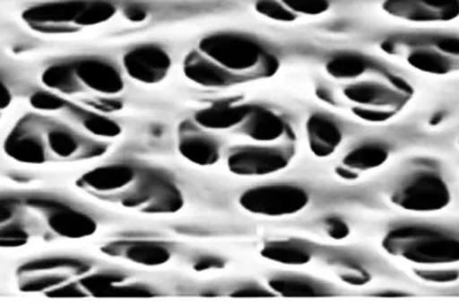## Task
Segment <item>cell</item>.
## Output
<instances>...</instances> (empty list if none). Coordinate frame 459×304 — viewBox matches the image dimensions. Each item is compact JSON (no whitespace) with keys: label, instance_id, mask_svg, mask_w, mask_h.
I'll use <instances>...</instances> for the list:
<instances>
[{"label":"cell","instance_id":"obj_32","mask_svg":"<svg viewBox=\"0 0 459 304\" xmlns=\"http://www.w3.org/2000/svg\"><path fill=\"white\" fill-rule=\"evenodd\" d=\"M13 95L7 84L0 79V110L7 109L12 104Z\"/></svg>","mask_w":459,"mask_h":304},{"label":"cell","instance_id":"obj_6","mask_svg":"<svg viewBox=\"0 0 459 304\" xmlns=\"http://www.w3.org/2000/svg\"><path fill=\"white\" fill-rule=\"evenodd\" d=\"M123 207L144 213H175L185 205L182 192L169 178L157 172H139L135 184L120 200Z\"/></svg>","mask_w":459,"mask_h":304},{"label":"cell","instance_id":"obj_3","mask_svg":"<svg viewBox=\"0 0 459 304\" xmlns=\"http://www.w3.org/2000/svg\"><path fill=\"white\" fill-rule=\"evenodd\" d=\"M115 14L108 0H50L25 10L22 20L35 32L61 35L103 24Z\"/></svg>","mask_w":459,"mask_h":304},{"label":"cell","instance_id":"obj_18","mask_svg":"<svg viewBox=\"0 0 459 304\" xmlns=\"http://www.w3.org/2000/svg\"><path fill=\"white\" fill-rule=\"evenodd\" d=\"M309 148L316 157H329L342 141V128L326 116L312 115L307 121Z\"/></svg>","mask_w":459,"mask_h":304},{"label":"cell","instance_id":"obj_12","mask_svg":"<svg viewBox=\"0 0 459 304\" xmlns=\"http://www.w3.org/2000/svg\"><path fill=\"white\" fill-rule=\"evenodd\" d=\"M138 175L128 164H109L86 172L77 180V187L95 197L120 201L135 184Z\"/></svg>","mask_w":459,"mask_h":304},{"label":"cell","instance_id":"obj_27","mask_svg":"<svg viewBox=\"0 0 459 304\" xmlns=\"http://www.w3.org/2000/svg\"><path fill=\"white\" fill-rule=\"evenodd\" d=\"M255 9L259 14L280 22H293L298 15L290 12L283 4L277 0H257Z\"/></svg>","mask_w":459,"mask_h":304},{"label":"cell","instance_id":"obj_4","mask_svg":"<svg viewBox=\"0 0 459 304\" xmlns=\"http://www.w3.org/2000/svg\"><path fill=\"white\" fill-rule=\"evenodd\" d=\"M385 53L404 59L422 74L447 76L459 72V38L456 36H399L381 45Z\"/></svg>","mask_w":459,"mask_h":304},{"label":"cell","instance_id":"obj_13","mask_svg":"<svg viewBox=\"0 0 459 304\" xmlns=\"http://www.w3.org/2000/svg\"><path fill=\"white\" fill-rule=\"evenodd\" d=\"M383 9L407 22H450L459 17V0H385Z\"/></svg>","mask_w":459,"mask_h":304},{"label":"cell","instance_id":"obj_24","mask_svg":"<svg viewBox=\"0 0 459 304\" xmlns=\"http://www.w3.org/2000/svg\"><path fill=\"white\" fill-rule=\"evenodd\" d=\"M262 256L271 262L289 265V266H301L311 260L308 249L300 244L290 241H273L262 249Z\"/></svg>","mask_w":459,"mask_h":304},{"label":"cell","instance_id":"obj_30","mask_svg":"<svg viewBox=\"0 0 459 304\" xmlns=\"http://www.w3.org/2000/svg\"><path fill=\"white\" fill-rule=\"evenodd\" d=\"M325 226H326V231L327 234H329L330 239H344L350 236V226H348L342 219H327V221H325Z\"/></svg>","mask_w":459,"mask_h":304},{"label":"cell","instance_id":"obj_20","mask_svg":"<svg viewBox=\"0 0 459 304\" xmlns=\"http://www.w3.org/2000/svg\"><path fill=\"white\" fill-rule=\"evenodd\" d=\"M249 107L241 105L216 104L195 113V121L206 130H229L241 125L249 113Z\"/></svg>","mask_w":459,"mask_h":304},{"label":"cell","instance_id":"obj_15","mask_svg":"<svg viewBox=\"0 0 459 304\" xmlns=\"http://www.w3.org/2000/svg\"><path fill=\"white\" fill-rule=\"evenodd\" d=\"M128 76L144 84H157L167 77L171 69V56L156 45L139 46L128 51L123 58Z\"/></svg>","mask_w":459,"mask_h":304},{"label":"cell","instance_id":"obj_16","mask_svg":"<svg viewBox=\"0 0 459 304\" xmlns=\"http://www.w3.org/2000/svg\"><path fill=\"white\" fill-rule=\"evenodd\" d=\"M103 251L110 256L121 257L141 266H161L171 259L169 249L154 241L113 242Z\"/></svg>","mask_w":459,"mask_h":304},{"label":"cell","instance_id":"obj_7","mask_svg":"<svg viewBox=\"0 0 459 304\" xmlns=\"http://www.w3.org/2000/svg\"><path fill=\"white\" fill-rule=\"evenodd\" d=\"M198 48L204 56L230 72H247L259 68L265 54L255 39L233 32L205 36Z\"/></svg>","mask_w":459,"mask_h":304},{"label":"cell","instance_id":"obj_31","mask_svg":"<svg viewBox=\"0 0 459 304\" xmlns=\"http://www.w3.org/2000/svg\"><path fill=\"white\" fill-rule=\"evenodd\" d=\"M126 17H127L130 22H141L146 20L148 13H146V10H144L143 7L134 4V6H130L126 10Z\"/></svg>","mask_w":459,"mask_h":304},{"label":"cell","instance_id":"obj_21","mask_svg":"<svg viewBox=\"0 0 459 304\" xmlns=\"http://www.w3.org/2000/svg\"><path fill=\"white\" fill-rule=\"evenodd\" d=\"M179 152L190 163L197 166H213L221 157L218 142L211 136L201 134L182 135L179 141Z\"/></svg>","mask_w":459,"mask_h":304},{"label":"cell","instance_id":"obj_33","mask_svg":"<svg viewBox=\"0 0 459 304\" xmlns=\"http://www.w3.org/2000/svg\"><path fill=\"white\" fill-rule=\"evenodd\" d=\"M221 260L218 257L208 256V257H201L197 263H195V269L197 270H211V269H218L221 267Z\"/></svg>","mask_w":459,"mask_h":304},{"label":"cell","instance_id":"obj_25","mask_svg":"<svg viewBox=\"0 0 459 304\" xmlns=\"http://www.w3.org/2000/svg\"><path fill=\"white\" fill-rule=\"evenodd\" d=\"M370 68L368 58L359 54H340L326 64L330 76L340 80H353L363 76Z\"/></svg>","mask_w":459,"mask_h":304},{"label":"cell","instance_id":"obj_5","mask_svg":"<svg viewBox=\"0 0 459 304\" xmlns=\"http://www.w3.org/2000/svg\"><path fill=\"white\" fill-rule=\"evenodd\" d=\"M392 204L409 213H437L451 203V192L445 178L433 169L410 172L391 193Z\"/></svg>","mask_w":459,"mask_h":304},{"label":"cell","instance_id":"obj_22","mask_svg":"<svg viewBox=\"0 0 459 304\" xmlns=\"http://www.w3.org/2000/svg\"><path fill=\"white\" fill-rule=\"evenodd\" d=\"M271 290L288 298H314L329 295V291L318 281L300 275H280L270 281Z\"/></svg>","mask_w":459,"mask_h":304},{"label":"cell","instance_id":"obj_26","mask_svg":"<svg viewBox=\"0 0 459 304\" xmlns=\"http://www.w3.org/2000/svg\"><path fill=\"white\" fill-rule=\"evenodd\" d=\"M82 123L90 133L102 138H115L121 134L120 126L116 125L115 121L94 113H87Z\"/></svg>","mask_w":459,"mask_h":304},{"label":"cell","instance_id":"obj_1","mask_svg":"<svg viewBox=\"0 0 459 304\" xmlns=\"http://www.w3.org/2000/svg\"><path fill=\"white\" fill-rule=\"evenodd\" d=\"M4 153L18 163L41 166L100 156L107 146L89 141L54 118L28 113L4 139Z\"/></svg>","mask_w":459,"mask_h":304},{"label":"cell","instance_id":"obj_23","mask_svg":"<svg viewBox=\"0 0 459 304\" xmlns=\"http://www.w3.org/2000/svg\"><path fill=\"white\" fill-rule=\"evenodd\" d=\"M389 151L383 143L368 142L348 152L342 160V166L350 171H370L386 163Z\"/></svg>","mask_w":459,"mask_h":304},{"label":"cell","instance_id":"obj_17","mask_svg":"<svg viewBox=\"0 0 459 304\" xmlns=\"http://www.w3.org/2000/svg\"><path fill=\"white\" fill-rule=\"evenodd\" d=\"M185 74L198 86L223 89L238 83L239 79L208 56L190 54L185 61Z\"/></svg>","mask_w":459,"mask_h":304},{"label":"cell","instance_id":"obj_28","mask_svg":"<svg viewBox=\"0 0 459 304\" xmlns=\"http://www.w3.org/2000/svg\"><path fill=\"white\" fill-rule=\"evenodd\" d=\"M290 12L304 15H321L329 10V0H282Z\"/></svg>","mask_w":459,"mask_h":304},{"label":"cell","instance_id":"obj_11","mask_svg":"<svg viewBox=\"0 0 459 304\" xmlns=\"http://www.w3.org/2000/svg\"><path fill=\"white\" fill-rule=\"evenodd\" d=\"M74 76V94L82 89L102 95H117L123 91L124 80L113 64L100 58H80L69 61Z\"/></svg>","mask_w":459,"mask_h":304},{"label":"cell","instance_id":"obj_8","mask_svg":"<svg viewBox=\"0 0 459 304\" xmlns=\"http://www.w3.org/2000/svg\"><path fill=\"white\" fill-rule=\"evenodd\" d=\"M36 236L48 234L32 201L0 197V248L27 246Z\"/></svg>","mask_w":459,"mask_h":304},{"label":"cell","instance_id":"obj_29","mask_svg":"<svg viewBox=\"0 0 459 304\" xmlns=\"http://www.w3.org/2000/svg\"><path fill=\"white\" fill-rule=\"evenodd\" d=\"M30 105L39 110H59L65 108V100L53 92L38 91L30 97Z\"/></svg>","mask_w":459,"mask_h":304},{"label":"cell","instance_id":"obj_19","mask_svg":"<svg viewBox=\"0 0 459 304\" xmlns=\"http://www.w3.org/2000/svg\"><path fill=\"white\" fill-rule=\"evenodd\" d=\"M242 123V133L256 142L278 141L286 133L285 121L265 108H250Z\"/></svg>","mask_w":459,"mask_h":304},{"label":"cell","instance_id":"obj_9","mask_svg":"<svg viewBox=\"0 0 459 304\" xmlns=\"http://www.w3.org/2000/svg\"><path fill=\"white\" fill-rule=\"evenodd\" d=\"M309 195L296 185H267L247 190L239 204L247 213L268 218H282L301 213L308 205Z\"/></svg>","mask_w":459,"mask_h":304},{"label":"cell","instance_id":"obj_2","mask_svg":"<svg viewBox=\"0 0 459 304\" xmlns=\"http://www.w3.org/2000/svg\"><path fill=\"white\" fill-rule=\"evenodd\" d=\"M391 256L421 267L454 266L459 263V236L433 226L404 225L383 239Z\"/></svg>","mask_w":459,"mask_h":304},{"label":"cell","instance_id":"obj_10","mask_svg":"<svg viewBox=\"0 0 459 304\" xmlns=\"http://www.w3.org/2000/svg\"><path fill=\"white\" fill-rule=\"evenodd\" d=\"M36 207L45 221L48 236L65 239H82L97 231L95 219L64 201L56 198L35 197Z\"/></svg>","mask_w":459,"mask_h":304},{"label":"cell","instance_id":"obj_14","mask_svg":"<svg viewBox=\"0 0 459 304\" xmlns=\"http://www.w3.org/2000/svg\"><path fill=\"white\" fill-rule=\"evenodd\" d=\"M286 149L274 146H245L229 157V169L242 177H263L282 171L290 163Z\"/></svg>","mask_w":459,"mask_h":304}]
</instances>
